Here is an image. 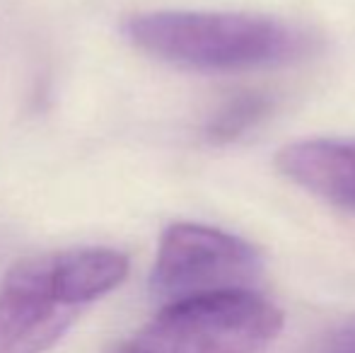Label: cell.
I'll return each instance as SVG.
<instances>
[{"instance_id":"7a4b0ae2","label":"cell","mask_w":355,"mask_h":353,"mask_svg":"<svg viewBox=\"0 0 355 353\" xmlns=\"http://www.w3.org/2000/svg\"><path fill=\"white\" fill-rule=\"evenodd\" d=\"M128 257L112 247H73L15 261L0 281V353H46L85 307L116 291Z\"/></svg>"},{"instance_id":"ba28073f","label":"cell","mask_w":355,"mask_h":353,"mask_svg":"<svg viewBox=\"0 0 355 353\" xmlns=\"http://www.w3.org/2000/svg\"><path fill=\"white\" fill-rule=\"evenodd\" d=\"M116 353H138V351H136V349H133V346H131V344H128V341H126V344H123V346H121V349H119Z\"/></svg>"},{"instance_id":"3957f363","label":"cell","mask_w":355,"mask_h":353,"mask_svg":"<svg viewBox=\"0 0 355 353\" xmlns=\"http://www.w3.org/2000/svg\"><path fill=\"white\" fill-rule=\"evenodd\" d=\"M281 329L268 298L237 291L162 305L128 344L138 353H263Z\"/></svg>"},{"instance_id":"277c9868","label":"cell","mask_w":355,"mask_h":353,"mask_svg":"<svg viewBox=\"0 0 355 353\" xmlns=\"http://www.w3.org/2000/svg\"><path fill=\"white\" fill-rule=\"evenodd\" d=\"M263 257L252 242L201 223H174L162 232L150 293L159 305L218 293L254 291Z\"/></svg>"},{"instance_id":"8992f818","label":"cell","mask_w":355,"mask_h":353,"mask_svg":"<svg viewBox=\"0 0 355 353\" xmlns=\"http://www.w3.org/2000/svg\"><path fill=\"white\" fill-rule=\"evenodd\" d=\"M276 109V99L268 92L249 89V92H237L230 99H225L213 117L206 123V138L215 146H227L254 128H259Z\"/></svg>"},{"instance_id":"5b68a950","label":"cell","mask_w":355,"mask_h":353,"mask_svg":"<svg viewBox=\"0 0 355 353\" xmlns=\"http://www.w3.org/2000/svg\"><path fill=\"white\" fill-rule=\"evenodd\" d=\"M278 172L327 206L355 216V138H307L278 150Z\"/></svg>"},{"instance_id":"52a82bcc","label":"cell","mask_w":355,"mask_h":353,"mask_svg":"<svg viewBox=\"0 0 355 353\" xmlns=\"http://www.w3.org/2000/svg\"><path fill=\"white\" fill-rule=\"evenodd\" d=\"M336 353H355V325L341 332L336 339Z\"/></svg>"},{"instance_id":"6da1fadb","label":"cell","mask_w":355,"mask_h":353,"mask_svg":"<svg viewBox=\"0 0 355 353\" xmlns=\"http://www.w3.org/2000/svg\"><path fill=\"white\" fill-rule=\"evenodd\" d=\"M143 53L193 73H244L304 61L317 51L312 32L285 19L249 12L155 10L123 24Z\"/></svg>"}]
</instances>
